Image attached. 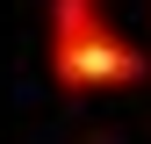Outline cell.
Wrapping results in <instances>:
<instances>
[{
	"label": "cell",
	"mask_w": 151,
	"mask_h": 144,
	"mask_svg": "<svg viewBox=\"0 0 151 144\" xmlns=\"http://www.w3.org/2000/svg\"><path fill=\"white\" fill-rule=\"evenodd\" d=\"M43 65L58 79V94H122L151 72V58L101 14V0H50Z\"/></svg>",
	"instance_id": "1"
}]
</instances>
